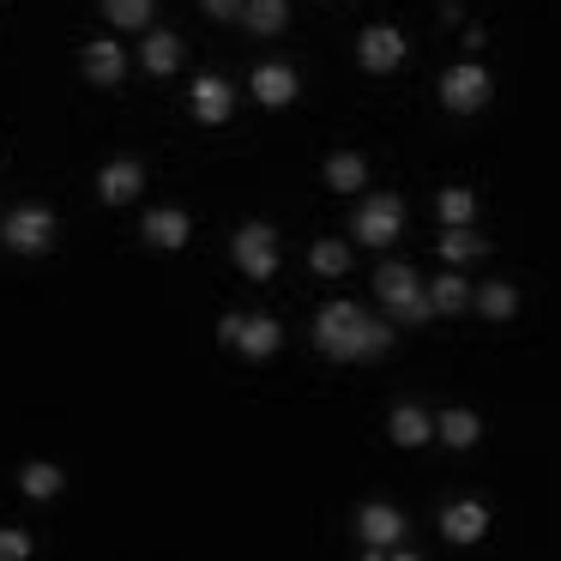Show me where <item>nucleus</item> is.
Masks as SVG:
<instances>
[{
  "label": "nucleus",
  "mask_w": 561,
  "mask_h": 561,
  "mask_svg": "<svg viewBox=\"0 0 561 561\" xmlns=\"http://www.w3.org/2000/svg\"><path fill=\"white\" fill-rule=\"evenodd\" d=\"M356 61H363L368 73H392V67L404 61V37L392 25H368L363 43H356Z\"/></svg>",
  "instance_id": "12"
},
{
  "label": "nucleus",
  "mask_w": 561,
  "mask_h": 561,
  "mask_svg": "<svg viewBox=\"0 0 561 561\" xmlns=\"http://www.w3.org/2000/svg\"><path fill=\"white\" fill-rule=\"evenodd\" d=\"M356 531H363L368 556H387V549L404 537V513H399V507H387V501H368V507L356 513Z\"/></svg>",
  "instance_id": "9"
},
{
  "label": "nucleus",
  "mask_w": 561,
  "mask_h": 561,
  "mask_svg": "<svg viewBox=\"0 0 561 561\" xmlns=\"http://www.w3.org/2000/svg\"><path fill=\"white\" fill-rule=\"evenodd\" d=\"M218 339L230 344V351H242V356H254V363H260V356H272L284 344V327L272 314H224L218 320Z\"/></svg>",
  "instance_id": "4"
},
{
  "label": "nucleus",
  "mask_w": 561,
  "mask_h": 561,
  "mask_svg": "<svg viewBox=\"0 0 561 561\" xmlns=\"http://www.w3.org/2000/svg\"><path fill=\"white\" fill-rule=\"evenodd\" d=\"M483 236H471V230H465V224H447V236H440V254H447V260H477V254H483Z\"/></svg>",
  "instance_id": "26"
},
{
  "label": "nucleus",
  "mask_w": 561,
  "mask_h": 561,
  "mask_svg": "<svg viewBox=\"0 0 561 561\" xmlns=\"http://www.w3.org/2000/svg\"><path fill=\"white\" fill-rule=\"evenodd\" d=\"M151 7H158V0H103V13H110V25H122V31H146Z\"/></svg>",
  "instance_id": "25"
},
{
  "label": "nucleus",
  "mask_w": 561,
  "mask_h": 561,
  "mask_svg": "<svg viewBox=\"0 0 561 561\" xmlns=\"http://www.w3.org/2000/svg\"><path fill=\"white\" fill-rule=\"evenodd\" d=\"M187 110H194V122L224 127V122H230V110H236V85H230V79H218V73H199L194 91H187Z\"/></svg>",
  "instance_id": "8"
},
{
  "label": "nucleus",
  "mask_w": 561,
  "mask_h": 561,
  "mask_svg": "<svg viewBox=\"0 0 561 561\" xmlns=\"http://www.w3.org/2000/svg\"><path fill=\"white\" fill-rule=\"evenodd\" d=\"M387 440L392 447H423V440H435V416L416 411V404H399V411L387 416Z\"/></svg>",
  "instance_id": "15"
},
{
  "label": "nucleus",
  "mask_w": 561,
  "mask_h": 561,
  "mask_svg": "<svg viewBox=\"0 0 561 561\" xmlns=\"http://www.w3.org/2000/svg\"><path fill=\"white\" fill-rule=\"evenodd\" d=\"M187 236H194V224H187V211H175V206L146 211V224H139V242L158 248V254H175V248H187Z\"/></svg>",
  "instance_id": "10"
},
{
  "label": "nucleus",
  "mask_w": 561,
  "mask_h": 561,
  "mask_svg": "<svg viewBox=\"0 0 561 561\" xmlns=\"http://www.w3.org/2000/svg\"><path fill=\"white\" fill-rule=\"evenodd\" d=\"M440 531H447V543H483L489 507H483V501H453V507L440 513Z\"/></svg>",
  "instance_id": "13"
},
{
  "label": "nucleus",
  "mask_w": 561,
  "mask_h": 561,
  "mask_svg": "<svg viewBox=\"0 0 561 561\" xmlns=\"http://www.w3.org/2000/svg\"><path fill=\"white\" fill-rule=\"evenodd\" d=\"M471 211H477L471 187H447L440 194V224H471Z\"/></svg>",
  "instance_id": "27"
},
{
  "label": "nucleus",
  "mask_w": 561,
  "mask_h": 561,
  "mask_svg": "<svg viewBox=\"0 0 561 561\" xmlns=\"http://www.w3.org/2000/svg\"><path fill=\"white\" fill-rule=\"evenodd\" d=\"M242 25L254 31V37H278V31L290 25V0H248Z\"/></svg>",
  "instance_id": "18"
},
{
  "label": "nucleus",
  "mask_w": 561,
  "mask_h": 561,
  "mask_svg": "<svg viewBox=\"0 0 561 561\" xmlns=\"http://www.w3.org/2000/svg\"><path fill=\"white\" fill-rule=\"evenodd\" d=\"M314 344L339 363H356V356H387L392 351V327L368 320L356 302H327L314 320Z\"/></svg>",
  "instance_id": "1"
},
{
  "label": "nucleus",
  "mask_w": 561,
  "mask_h": 561,
  "mask_svg": "<svg viewBox=\"0 0 561 561\" xmlns=\"http://www.w3.org/2000/svg\"><path fill=\"white\" fill-rule=\"evenodd\" d=\"M19 483H25L31 501H55L67 477H61V465H43V459H37V465H25V471H19Z\"/></svg>",
  "instance_id": "22"
},
{
  "label": "nucleus",
  "mask_w": 561,
  "mask_h": 561,
  "mask_svg": "<svg viewBox=\"0 0 561 561\" xmlns=\"http://www.w3.org/2000/svg\"><path fill=\"white\" fill-rule=\"evenodd\" d=\"M399 230H404V199L399 194H368L363 206H356V242L363 248L399 242Z\"/></svg>",
  "instance_id": "6"
},
{
  "label": "nucleus",
  "mask_w": 561,
  "mask_h": 561,
  "mask_svg": "<svg viewBox=\"0 0 561 561\" xmlns=\"http://www.w3.org/2000/svg\"><path fill=\"white\" fill-rule=\"evenodd\" d=\"M363 182H368V163L356 158V151H332L327 158V187L332 194H356Z\"/></svg>",
  "instance_id": "19"
},
{
  "label": "nucleus",
  "mask_w": 561,
  "mask_h": 561,
  "mask_svg": "<svg viewBox=\"0 0 561 561\" xmlns=\"http://www.w3.org/2000/svg\"><path fill=\"white\" fill-rule=\"evenodd\" d=\"M122 73H127V61H122V49H115L110 37L85 43V79L91 85H122Z\"/></svg>",
  "instance_id": "16"
},
{
  "label": "nucleus",
  "mask_w": 561,
  "mask_h": 561,
  "mask_svg": "<svg viewBox=\"0 0 561 561\" xmlns=\"http://www.w3.org/2000/svg\"><path fill=\"white\" fill-rule=\"evenodd\" d=\"M31 556V531H0V561H25Z\"/></svg>",
  "instance_id": "28"
},
{
  "label": "nucleus",
  "mask_w": 561,
  "mask_h": 561,
  "mask_svg": "<svg viewBox=\"0 0 561 561\" xmlns=\"http://www.w3.org/2000/svg\"><path fill=\"white\" fill-rule=\"evenodd\" d=\"M477 435H483V423H477L471 411H440V423H435V440H447L453 453L477 447Z\"/></svg>",
  "instance_id": "20"
},
{
  "label": "nucleus",
  "mask_w": 561,
  "mask_h": 561,
  "mask_svg": "<svg viewBox=\"0 0 561 561\" xmlns=\"http://www.w3.org/2000/svg\"><path fill=\"white\" fill-rule=\"evenodd\" d=\"M375 290H380V302H387L404 327H423V320L435 314V308H428V296H423V278H416L411 266H399V260H387V266L375 272Z\"/></svg>",
  "instance_id": "2"
},
{
  "label": "nucleus",
  "mask_w": 561,
  "mask_h": 561,
  "mask_svg": "<svg viewBox=\"0 0 561 561\" xmlns=\"http://www.w3.org/2000/svg\"><path fill=\"white\" fill-rule=\"evenodd\" d=\"M139 194H146V170H139L134 158H115V163L98 170V199L103 206H127V199H139Z\"/></svg>",
  "instance_id": "11"
},
{
  "label": "nucleus",
  "mask_w": 561,
  "mask_h": 561,
  "mask_svg": "<svg viewBox=\"0 0 561 561\" xmlns=\"http://www.w3.org/2000/svg\"><path fill=\"white\" fill-rule=\"evenodd\" d=\"M230 260L242 266V278L266 284L272 272H278V230H272V224H242L236 242H230Z\"/></svg>",
  "instance_id": "5"
},
{
  "label": "nucleus",
  "mask_w": 561,
  "mask_h": 561,
  "mask_svg": "<svg viewBox=\"0 0 561 561\" xmlns=\"http://www.w3.org/2000/svg\"><path fill=\"white\" fill-rule=\"evenodd\" d=\"M308 266H314L320 278H344V272H351V248L344 242H314L308 248Z\"/></svg>",
  "instance_id": "23"
},
{
  "label": "nucleus",
  "mask_w": 561,
  "mask_h": 561,
  "mask_svg": "<svg viewBox=\"0 0 561 561\" xmlns=\"http://www.w3.org/2000/svg\"><path fill=\"white\" fill-rule=\"evenodd\" d=\"M0 242L13 248V254H25V260L49 254V248H55V211H49V206H19V211H7V224H0Z\"/></svg>",
  "instance_id": "3"
},
{
  "label": "nucleus",
  "mask_w": 561,
  "mask_h": 561,
  "mask_svg": "<svg viewBox=\"0 0 561 561\" xmlns=\"http://www.w3.org/2000/svg\"><path fill=\"white\" fill-rule=\"evenodd\" d=\"M471 302H477V308H483V314H489V320H507V314H513V308H519V290H513V284H483V290H477V296H471Z\"/></svg>",
  "instance_id": "24"
},
{
  "label": "nucleus",
  "mask_w": 561,
  "mask_h": 561,
  "mask_svg": "<svg viewBox=\"0 0 561 561\" xmlns=\"http://www.w3.org/2000/svg\"><path fill=\"white\" fill-rule=\"evenodd\" d=\"M199 7H206L211 19H242V7H248V0H199Z\"/></svg>",
  "instance_id": "29"
},
{
  "label": "nucleus",
  "mask_w": 561,
  "mask_h": 561,
  "mask_svg": "<svg viewBox=\"0 0 561 561\" xmlns=\"http://www.w3.org/2000/svg\"><path fill=\"white\" fill-rule=\"evenodd\" d=\"M489 98H495V79H489L477 61H459L447 79H440V103H447L453 115H477Z\"/></svg>",
  "instance_id": "7"
},
{
  "label": "nucleus",
  "mask_w": 561,
  "mask_h": 561,
  "mask_svg": "<svg viewBox=\"0 0 561 561\" xmlns=\"http://www.w3.org/2000/svg\"><path fill=\"white\" fill-rule=\"evenodd\" d=\"M423 296H428L435 314H459V308H471V284H465L459 272H440L435 284H423Z\"/></svg>",
  "instance_id": "17"
},
{
  "label": "nucleus",
  "mask_w": 561,
  "mask_h": 561,
  "mask_svg": "<svg viewBox=\"0 0 561 561\" xmlns=\"http://www.w3.org/2000/svg\"><path fill=\"white\" fill-rule=\"evenodd\" d=\"M296 91H302V85H296V73H290L284 61H266V67L254 73V98L266 103V110H290Z\"/></svg>",
  "instance_id": "14"
},
{
  "label": "nucleus",
  "mask_w": 561,
  "mask_h": 561,
  "mask_svg": "<svg viewBox=\"0 0 561 561\" xmlns=\"http://www.w3.org/2000/svg\"><path fill=\"white\" fill-rule=\"evenodd\" d=\"M182 67V37L175 31H151L146 37V73H175Z\"/></svg>",
  "instance_id": "21"
}]
</instances>
